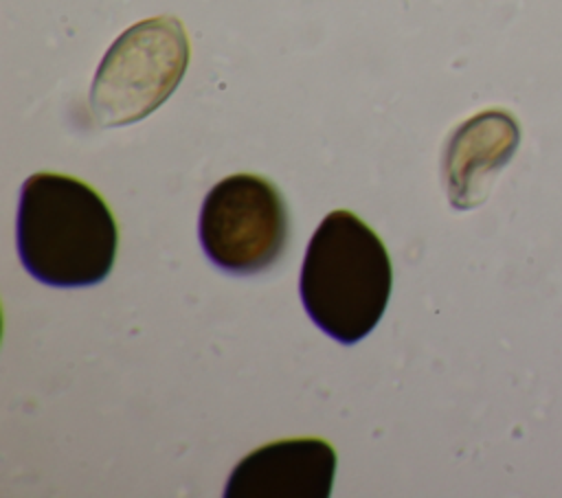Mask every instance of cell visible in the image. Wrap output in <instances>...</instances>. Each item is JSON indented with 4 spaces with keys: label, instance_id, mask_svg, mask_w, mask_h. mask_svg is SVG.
<instances>
[{
    "label": "cell",
    "instance_id": "277c9868",
    "mask_svg": "<svg viewBox=\"0 0 562 498\" xmlns=\"http://www.w3.org/2000/svg\"><path fill=\"white\" fill-rule=\"evenodd\" d=\"M200 244L220 270L257 274L283 254L290 217L277 186L255 173H235L206 193L200 208Z\"/></svg>",
    "mask_w": 562,
    "mask_h": 498
},
{
    "label": "cell",
    "instance_id": "6da1fadb",
    "mask_svg": "<svg viewBox=\"0 0 562 498\" xmlns=\"http://www.w3.org/2000/svg\"><path fill=\"white\" fill-rule=\"evenodd\" d=\"M15 237L24 270L53 287L101 283L119 244L108 202L90 184L50 171L24 180Z\"/></svg>",
    "mask_w": 562,
    "mask_h": 498
},
{
    "label": "cell",
    "instance_id": "5b68a950",
    "mask_svg": "<svg viewBox=\"0 0 562 498\" xmlns=\"http://www.w3.org/2000/svg\"><path fill=\"white\" fill-rule=\"evenodd\" d=\"M336 450L325 439H283L246 454L226 480V498H327Z\"/></svg>",
    "mask_w": 562,
    "mask_h": 498
},
{
    "label": "cell",
    "instance_id": "8992f818",
    "mask_svg": "<svg viewBox=\"0 0 562 498\" xmlns=\"http://www.w3.org/2000/svg\"><path fill=\"white\" fill-rule=\"evenodd\" d=\"M487 116H479L465 123L450 140L443 156V178L448 184V197L457 208H470L476 204V180L483 169L496 162L498 143H490Z\"/></svg>",
    "mask_w": 562,
    "mask_h": 498
},
{
    "label": "cell",
    "instance_id": "7a4b0ae2",
    "mask_svg": "<svg viewBox=\"0 0 562 498\" xmlns=\"http://www.w3.org/2000/svg\"><path fill=\"white\" fill-rule=\"evenodd\" d=\"M393 285L382 239L351 211H331L314 230L299 274L312 322L340 344H356L380 322Z\"/></svg>",
    "mask_w": 562,
    "mask_h": 498
},
{
    "label": "cell",
    "instance_id": "3957f363",
    "mask_svg": "<svg viewBox=\"0 0 562 498\" xmlns=\"http://www.w3.org/2000/svg\"><path fill=\"white\" fill-rule=\"evenodd\" d=\"M189 64V39L180 20L149 18L123 31L103 55L90 88V110L99 125H130L178 88Z\"/></svg>",
    "mask_w": 562,
    "mask_h": 498
}]
</instances>
